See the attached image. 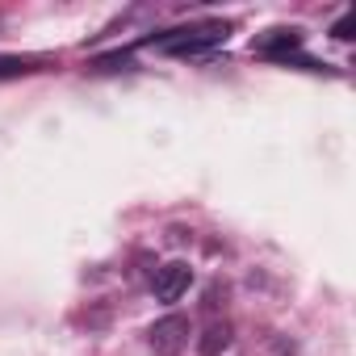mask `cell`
Returning <instances> with one entry per match:
<instances>
[{"mask_svg": "<svg viewBox=\"0 0 356 356\" xmlns=\"http://www.w3.org/2000/svg\"><path fill=\"white\" fill-rule=\"evenodd\" d=\"M227 22H206V26H193V30H172L163 38H147V47H159L168 55H202L218 42H227Z\"/></svg>", "mask_w": 356, "mask_h": 356, "instance_id": "cell-1", "label": "cell"}, {"mask_svg": "<svg viewBox=\"0 0 356 356\" xmlns=\"http://www.w3.org/2000/svg\"><path fill=\"white\" fill-rule=\"evenodd\" d=\"M22 72H30L26 59H0V80H5V76H22Z\"/></svg>", "mask_w": 356, "mask_h": 356, "instance_id": "cell-6", "label": "cell"}, {"mask_svg": "<svg viewBox=\"0 0 356 356\" xmlns=\"http://www.w3.org/2000/svg\"><path fill=\"white\" fill-rule=\"evenodd\" d=\"M348 30H352V17H339V22H335V30H331V34H335V38H348Z\"/></svg>", "mask_w": 356, "mask_h": 356, "instance_id": "cell-7", "label": "cell"}, {"mask_svg": "<svg viewBox=\"0 0 356 356\" xmlns=\"http://www.w3.org/2000/svg\"><path fill=\"white\" fill-rule=\"evenodd\" d=\"M189 343V318L185 314H163L151 331H147V348L155 356H181Z\"/></svg>", "mask_w": 356, "mask_h": 356, "instance_id": "cell-2", "label": "cell"}, {"mask_svg": "<svg viewBox=\"0 0 356 356\" xmlns=\"http://www.w3.org/2000/svg\"><path fill=\"white\" fill-rule=\"evenodd\" d=\"M189 281H193L189 264L172 260V264H163V268L155 273V298H159V302H176V298H181V293L189 289Z\"/></svg>", "mask_w": 356, "mask_h": 356, "instance_id": "cell-3", "label": "cell"}, {"mask_svg": "<svg viewBox=\"0 0 356 356\" xmlns=\"http://www.w3.org/2000/svg\"><path fill=\"white\" fill-rule=\"evenodd\" d=\"M227 343H231V327H227V323H214V327H210V331H206V335L197 339L202 356H218V352H222Z\"/></svg>", "mask_w": 356, "mask_h": 356, "instance_id": "cell-5", "label": "cell"}, {"mask_svg": "<svg viewBox=\"0 0 356 356\" xmlns=\"http://www.w3.org/2000/svg\"><path fill=\"white\" fill-rule=\"evenodd\" d=\"M298 47H302V34L298 30H268V38L256 42V51L260 55H273V59H289Z\"/></svg>", "mask_w": 356, "mask_h": 356, "instance_id": "cell-4", "label": "cell"}]
</instances>
